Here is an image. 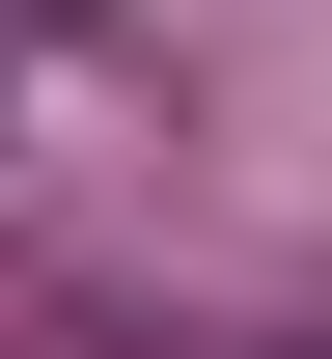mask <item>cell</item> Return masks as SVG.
<instances>
[{
  "mask_svg": "<svg viewBox=\"0 0 332 359\" xmlns=\"http://www.w3.org/2000/svg\"><path fill=\"white\" fill-rule=\"evenodd\" d=\"M0 28H111V0H0Z\"/></svg>",
  "mask_w": 332,
  "mask_h": 359,
  "instance_id": "1",
  "label": "cell"
}]
</instances>
